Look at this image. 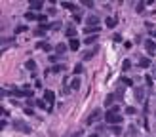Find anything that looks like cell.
I'll return each mask as SVG.
<instances>
[{
	"label": "cell",
	"instance_id": "83f0119b",
	"mask_svg": "<svg viewBox=\"0 0 156 137\" xmlns=\"http://www.w3.org/2000/svg\"><path fill=\"white\" fill-rule=\"evenodd\" d=\"M143 10H145V4H143V2L137 4V12H139V13H143Z\"/></svg>",
	"mask_w": 156,
	"mask_h": 137
},
{
	"label": "cell",
	"instance_id": "30bf717a",
	"mask_svg": "<svg viewBox=\"0 0 156 137\" xmlns=\"http://www.w3.org/2000/svg\"><path fill=\"white\" fill-rule=\"evenodd\" d=\"M46 25H42V27H38L36 29V31H34V36H38V38H42V36H44V34H46Z\"/></svg>",
	"mask_w": 156,
	"mask_h": 137
},
{
	"label": "cell",
	"instance_id": "9a60e30c",
	"mask_svg": "<svg viewBox=\"0 0 156 137\" xmlns=\"http://www.w3.org/2000/svg\"><path fill=\"white\" fill-rule=\"evenodd\" d=\"M42 6H44V2H40V0H32V2H31V8L32 10H40Z\"/></svg>",
	"mask_w": 156,
	"mask_h": 137
},
{
	"label": "cell",
	"instance_id": "7c38bea8",
	"mask_svg": "<svg viewBox=\"0 0 156 137\" xmlns=\"http://www.w3.org/2000/svg\"><path fill=\"white\" fill-rule=\"evenodd\" d=\"M135 99H137V101L145 99V90H143V88H135Z\"/></svg>",
	"mask_w": 156,
	"mask_h": 137
},
{
	"label": "cell",
	"instance_id": "8992f818",
	"mask_svg": "<svg viewBox=\"0 0 156 137\" xmlns=\"http://www.w3.org/2000/svg\"><path fill=\"white\" fill-rule=\"evenodd\" d=\"M151 65H152V61L148 59V57H141V59H139V67H143V69H148Z\"/></svg>",
	"mask_w": 156,
	"mask_h": 137
},
{
	"label": "cell",
	"instance_id": "4dcf8cb0",
	"mask_svg": "<svg viewBox=\"0 0 156 137\" xmlns=\"http://www.w3.org/2000/svg\"><path fill=\"white\" fill-rule=\"evenodd\" d=\"M84 6H86V8H91V6H93V2H90V0H86V2H84Z\"/></svg>",
	"mask_w": 156,
	"mask_h": 137
},
{
	"label": "cell",
	"instance_id": "e0dca14e",
	"mask_svg": "<svg viewBox=\"0 0 156 137\" xmlns=\"http://www.w3.org/2000/svg\"><path fill=\"white\" fill-rule=\"evenodd\" d=\"M80 88V78H74L73 82H70V90H78Z\"/></svg>",
	"mask_w": 156,
	"mask_h": 137
},
{
	"label": "cell",
	"instance_id": "d4e9b609",
	"mask_svg": "<svg viewBox=\"0 0 156 137\" xmlns=\"http://www.w3.org/2000/svg\"><path fill=\"white\" fill-rule=\"evenodd\" d=\"M36 107H40V109H46V101L38 99V101H36Z\"/></svg>",
	"mask_w": 156,
	"mask_h": 137
},
{
	"label": "cell",
	"instance_id": "1f68e13d",
	"mask_svg": "<svg viewBox=\"0 0 156 137\" xmlns=\"http://www.w3.org/2000/svg\"><path fill=\"white\" fill-rule=\"evenodd\" d=\"M112 38H114V42H120V40H122V36H120V34H114Z\"/></svg>",
	"mask_w": 156,
	"mask_h": 137
},
{
	"label": "cell",
	"instance_id": "7402d4cb",
	"mask_svg": "<svg viewBox=\"0 0 156 137\" xmlns=\"http://www.w3.org/2000/svg\"><path fill=\"white\" fill-rule=\"evenodd\" d=\"M63 8H67V10H76V4H73V2H63Z\"/></svg>",
	"mask_w": 156,
	"mask_h": 137
},
{
	"label": "cell",
	"instance_id": "2e32d148",
	"mask_svg": "<svg viewBox=\"0 0 156 137\" xmlns=\"http://www.w3.org/2000/svg\"><path fill=\"white\" fill-rule=\"evenodd\" d=\"M105 23H107L109 29H114V27H116V19H114V17H107V21H105Z\"/></svg>",
	"mask_w": 156,
	"mask_h": 137
},
{
	"label": "cell",
	"instance_id": "4fadbf2b",
	"mask_svg": "<svg viewBox=\"0 0 156 137\" xmlns=\"http://www.w3.org/2000/svg\"><path fill=\"white\" fill-rule=\"evenodd\" d=\"M69 48H70V50H74V52H76V50H78V48H80V42H78L76 38H73V40H70V42H69Z\"/></svg>",
	"mask_w": 156,
	"mask_h": 137
},
{
	"label": "cell",
	"instance_id": "e575fe53",
	"mask_svg": "<svg viewBox=\"0 0 156 137\" xmlns=\"http://www.w3.org/2000/svg\"><path fill=\"white\" fill-rule=\"evenodd\" d=\"M152 34H154V38H156V31H154V33H152Z\"/></svg>",
	"mask_w": 156,
	"mask_h": 137
},
{
	"label": "cell",
	"instance_id": "44dd1931",
	"mask_svg": "<svg viewBox=\"0 0 156 137\" xmlns=\"http://www.w3.org/2000/svg\"><path fill=\"white\" fill-rule=\"evenodd\" d=\"M55 50H57V53H65L67 52V46L65 44H57V46H55Z\"/></svg>",
	"mask_w": 156,
	"mask_h": 137
},
{
	"label": "cell",
	"instance_id": "5bb4252c",
	"mask_svg": "<svg viewBox=\"0 0 156 137\" xmlns=\"http://www.w3.org/2000/svg\"><path fill=\"white\" fill-rule=\"evenodd\" d=\"M25 69H29V70H36V63H34L32 59L25 61Z\"/></svg>",
	"mask_w": 156,
	"mask_h": 137
},
{
	"label": "cell",
	"instance_id": "ba28073f",
	"mask_svg": "<svg viewBox=\"0 0 156 137\" xmlns=\"http://www.w3.org/2000/svg\"><path fill=\"white\" fill-rule=\"evenodd\" d=\"M88 23H90L88 27H97L99 25V15H90L88 17Z\"/></svg>",
	"mask_w": 156,
	"mask_h": 137
},
{
	"label": "cell",
	"instance_id": "ac0fdd59",
	"mask_svg": "<svg viewBox=\"0 0 156 137\" xmlns=\"http://www.w3.org/2000/svg\"><path fill=\"white\" fill-rule=\"evenodd\" d=\"M25 17L29 19V21H32V19H38L40 15H36V13H32V12H27V13H25Z\"/></svg>",
	"mask_w": 156,
	"mask_h": 137
},
{
	"label": "cell",
	"instance_id": "52a82bcc",
	"mask_svg": "<svg viewBox=\"0 0 156 137\" xmlns=\"http://www.w3.org/2000/svg\"><path fill=\"white\" fill-rule=\"evenodd\" d=\"M99 31H101L99 27H86V29H84V33L90 34V36H93V33H95V34H99Z\"/></svg>",
	"mask_w": 156,
	"mask_h": 137
},
{
	"label": "cell",
	"instance_id": "cb8c5ba5",
	"mask_svg": "<svg viewBox=\"0 0 156 137\" xmlns=\"http://www.w3.org/2000/svg\"><path fill=\"white\" fill-rule=\"evenodd\" d=\"M114 99H116L114 95H107V99H105V105H109V107H110V103H112Z\"/></svg>",
	"mask_w": 156,
	"mask_h": 137
},
{
	"label": "cell",
	"instance_id": "f546056e",
	"mask_svg": "<svg viewBox=\"0 0 156 137\" xmlns=\"http://www.w3.org/2000/svg\"><path fill=\"white\" fill-rule=\"evenodd\" d=\"M126 112H127V114H135L137 111H135V109H133V107H130V109H126Z\"/></svg>",
	"mask_w": 156,
	"mask_h": 137
},
{
	"label": "cell",
	"instance_id": "836d02e7",
	"mask_svg": "<svg viewBox=\"0 0 156 137\" xmlns=\"http://www.w3.org/2000/svg\"><path fill=\"white\" fill-rule=\"evenodd\" d=\"M90 137H99V135H97V133H91V135H90Z\"/></svg>",
	"mask_w": 156,
	"mask_h": 137
},
{
	"label": "cell",
	"instance_id": "7a4b0ae2",
	"mask_svg": "<svg viewBox=\"0 0 156 137\" xmlns=\"http://www.w3.org/2000/svg\"><path fill=\"white\" fill-rule=\"evenodd\" d=\"M13 126H15V129H19V132H23V133H31V126L29 124H25V122H15V124H13Z\"/></svg>",
	"mask_w": 156,
	"mask_h": 137
},
{
	"label": "cell",
	"instance_id": "6da1fadb",
	"mask_svg": "<svg viewBox=\"0 0 156 137\" xmlns=\"http://www.w3.org/2000/svg\"><path fill=\"white\" fill-rule=\"evenodd\" d=\"M105 120H107V124H110V126H118L120 122H122L124 118L120 116L118 112H112V111H109L107 114H105Z\"/></svg>",
	"mask_w": 156,
	"mask_h": 137
},
{
	"label": "cell",
	"instance_id": "4316f807",
	"mask_svg": "<svg viewBox=\"0 0 156 137\" xmlns=\"http://www.w3.org/2000/svg\"><path fill=\"white\" fill-rule=\"evenodd\" d=\"M25 31H27V27H25V25H19V27L15 29V33H25Z\"/></svg>",
	"mask_w": 156,
	"mask_h": 137
},
{
	"label": "cell",
	"instance_id": "9c48e42d",
	"mask_svg": "<svg viewBox=\"0 0 156 137\" xmlns=\"http://www.w3.org/2000/svg\"><path fill=\"white\" fill-rule=\"evenodd\" d=\"M61 70H65V65H53L52 69H48L46 74H49V73H61Z\"/></svg>",
	"mask_w": 156,
	"mask_h": 137
},
{
	"label": "cell",
	"instance_id": "603a6c76",
	"mask_svg": "<svg viewBox=\"0 0 156 137\" xmlns=\"http://www.w3.org/2000/svg\"><path fill=\"white\" fill-rule=\"evenodd\" d=\"M93 55H95V50H90V52H86V53H84V59H91Z\"/></svg>",
	"mask_w": 156,
	"mask_h": 137
},
{
	"label": "cell",
	"instance_id": "277c9868",
	"mask_svg": "<svg viewBox=\"0 0 156 137\" xmlns=\"http://www.w3.org/2000/svg\"><path fill=\"white\" fill-rule=\"evenodd\" d=\"M145 50H147L151 55H154V53H156V44H154V40H151V38L145 40Z\"/></svg>",
	"mask_w": 156,
	"mask_h": 137
},
{
	"label": "cell",
	"instance_id": "f1b7e54d",
	"mask_svg": "<svg viewBox=\"0 0 156 137\" xmlns=\"http://www.w3.org/2000/svg\"><path fill=\"white\" fill-rule=\"evenodd\" d=\"M130 67H131V65H130V61H124V63H122V69H124V70H127Z\"/></svg>",
	"mask_w": 156,
	"mask_h": 137
},
{
	"label": "cell",
	"instance_id": "3957f363",
	"mask_svg": "<svg viewBox=\"0 0 156 137\" xmlns=\"http://www.w3.org/2000/svg\"><path fill=\"white\" fill-rule=\"evenodd\" d=\"M99 118H101V111H99V109H95V111H93V112H91L90 116H88L86 124H93V122H97Z\"/></svg>",
	"mask_w": 156,
	"mask_h": 137
},
{
	"label": "cell",
	"instance_id": "ffe728a7",
	"mask_svg": "<svg viewBox=\"0 0 156 137\" xmlns=\"http://www.w3.org/2000/svg\"><path fill=\"white\" fill-rule=\"evenodd\" d=\"M110 132L114 135H120V133H122V128H120V126H110Z\"/></svg>",
	"mask_w": 156,
	"mask_h": 137
},
{
	"label": "cell",
	"instance_id": "5b68a950",
	"mask_svg": "<svg viewBox=\"0 0 156 137\" xmlns=\"http://www.w3.org/2000/svg\"><path fill=\"white\" fill-rule=\"evenodd\" d=\"M44 101H46V103H49V109H52V105L55 103V93H53L52 90H48V91L44 93Z\"/></svg>",
	"mask_w": 156,
	"mask_h": 137
},
{
	"label": "cell",
	"instance_id": "484cf974",
	"mask_svg": "<svg viewBox=\"0 0 156 137\" xmlns=\"http://www.w3.org/2000/svg\"><path fill=\"white\" fill-rule=\"evenodd\" d=\"M82 70H84V69H82V65H76V67H74V74H80Z\"/></svg>",
	"mask_w": 156,
	"mask_h": 137
},
{
	"label": "cell",
	"instance_id": "d6a6232c",
	"mask_svg": "<svg viewBox=\"0 0 156 137\" xmlns=\"http://www.w3.org/2000/svg\"><path fill=\"white\" fill-rule=\"evenodd\" d=\"M70 137H82V133H73Z\"/></svg>",
	"mask_w": 156,
	"mask_h": 137
},
{
	"label": "cell",
	"instance_id": "d6986e66",
	"mask_svg": "<svg viewBox=\"0 0 156 137\" xmlns=\"http://www.w3.org/2000/svg\"><path fill=\"white\" fill-rule=\"evenodd\" d=\"M93 42H97V34H93V36H88L86 40H84V44H93Z\"/></svg>",
	"mask_w": 156,
	"mask_h": 137
},
{
	"label": "cell",
	"instance_id": "8fae6325",
	"mask_svg": "<svg viewBox=\"0 0 156 137\" xmlns=\"http://www.w3.org/2000/svg\"><path fill=\"white\" fill-rule=\"evenodd\" d=\"M65 34H67V36H69L70 40H73V38L76 36V29H74L73 25H70V27H67V31H65Z\"/></svg>",
	"mask_w": 156,
	"mask_h": 137
}]
</instances>
